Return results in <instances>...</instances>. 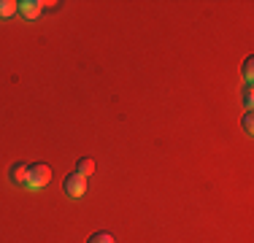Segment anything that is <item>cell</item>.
<instances>
[{"label": "cell", "mask_w": 254, "mask_h": 243, "mask_svg": "<svg viewBox=\"0 0 254 243\" xmlns=\"http://www.w3.org/2000/svg\"><path fill=\"white\" fill-rule=\"evenodd\" d=\"M49 181H52V168H49V165L38 162V165L27 168V181H25L27 189H35V192H38V189H44Z\"/></svg>", "instance_id": "cell-1"}, {"label": "cell", "mask_w": 254, "mask_h": 243, "mask_svg": "<svg viewBox=\"0 0 254 243\" xmlns=\"http://www.w3.org/2000/svg\"><path fill=\"white\" fill-rule=\"evenodd\" d=\"M63 189L68 197H81V194L87 192V179H84L81 173H70V176H65Z\"/></svg>", "instance_id": "cell-2"}, {"label": "cell", "mask_w": 254, "mask_h": 243, "mask_svg": "<svg viewBox=\"0 0 254 243\" xmlns=\"http://www.w3.org/2000/svg\"><path fill=\"white\" fill-rule=\"evenodd\" d=\"M41 11H44V3H41V0H22L19 3V14L25 16V19H38Z\"/></svg>", "instance_id": "cell-3"}, {"label": "cell", "mask_w": 254, "mask_h": 243, "mask_svg": "<svg viewBox=\"0 0 254 243\" xmlns=\"http://www.w3.org/2000/svg\"><path fill=\"white\" fill-rule=\"evenodd\" d=\"M76 173H81L84 179H89V176L95 173V160H92V157H81L78 165H76Z\"/></svg>", "instance_id": "cell-4"}, {"label": "cell", "mask_w": 254, "mask_h": 243, "mask_svg": "<svg viewBox=\"0 0 254 243\" xmlns=\"http://www.w3.org/2000/svg\"><path fill=\"white\" fill-rule=\"evenodd\" d=\"M16 11H19V3H14V0H0V19H11Z\"/></svg>", "instance_id": "cell-5"}, {"label": "cell", "mask_w": 254, "mask_h": 243, "mask_svg": "<svg viewBox=\"0 0 254 243\" xmlns=\"http://www.w3.org/2000/svg\"><path fill=\"white\" fill-rule=\"evenodd\" d=\"M11 181H14L16 186H25V181H27V168L16 162V165L11 168Z\"/></svg>", "instance_id": "cell-6"}, {"label": "cell", "mask_w": 254, "mask_h": 243, "mask_svg": "<svg viewBox=\"0 0 254 243\" xmlns=\"http://www.w3.org/2000/svg\"><path fill=\"white\" fill-rule=\"evenodd\" d=\"M87 243H117V241H114V235H111V233H95Z\"/></svg>", "instance_id": "cell-7"}, {"label": "cell", "mask_w": 254, "mask_h": 243, "mask_svg": "<svg viewBox=\"0 0 254 243\" xmlns=\"http://www.w3.org/2000/svg\"><path fill=\"white\" fill-rule=\"evenodd\" d=\"M244 130L249 132V135L254 132V122H252V114H246V117H244Z\"/></svg>", "instance_id": "cell-8"}, {"label": "cell", "mask_w": 254, "mask_h": 243, "mask_svg": "<svg viewBox=\"0 0 254 243\" xmlns=\"http://www.w3.org/2000/svg\"><path fill=\"white\" fill-rule=\"evenodd\" d=\"M244 78L252 81V60H246V65H244Z\"/></svg>", "instance_id": "cell-9"}, {"label": "cell", "mask_w": 254, "mask_h": 243, "mask_svg": "<svg viewBox=\"0 0 254 243\" xmlns=\"http://www.w3.org/2000/svg\"><path fill=\"white\" fill-rule=\"evenodd\" d=\"M244 103H246V108L252 111V89H246V95H244Z\"/></svg>", "instance_id": "cell-10"}]
</instances>
